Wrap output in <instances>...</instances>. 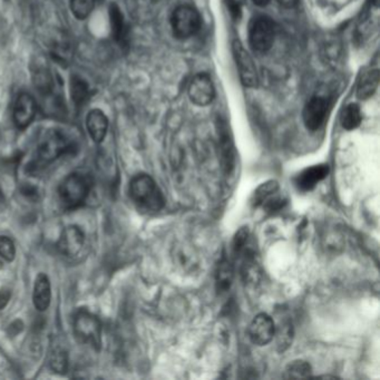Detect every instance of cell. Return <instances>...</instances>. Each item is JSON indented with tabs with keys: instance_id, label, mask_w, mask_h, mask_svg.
Returning <instances> with one entry per match:
<instances>
[{
	"instance_id": "cell-1",
	"label": "cell",
	"mask_w": 380,
	"mask_h": 380,
	"mask_svg": "<svg viewBox=\"0 0 380 380\" xmlns=\"http://www.w3.org/2000/svg\"><path fill=\"white\" fill-rule=\"evenodd\" d=\"M75 150L76 145L64 132L51 128L40 139L34 159H31L27 169L31 173L38 172L60 156L73 153Z\"/></svg>"
},
{
	"instance_id": "cell-2",
	"label": "cell",
	"mask_w": 380,
	"mask_h": 380,
	"mask_svg": "<svg viewBox=\"0 0 380 380\" xmlns=\"http://www.w3.org/2000/svg\"><path fill=\"white\" fill-rule=\"evenodd\" d=\"M130 196L135 207L148 214L159 212L165 205L159 185L148 174H139L130 183Z\"/></svg>"
},
{
	"instance_id": "cell-3",
	"label": "cell",
	"mask_w": 380,
	"mask_h": 380,
	"mask_svg": "<svg viewBox=\"0 0 380 380\" xmlns=\"http://www.w3.org/2000/svg\"><path fill=\"white\" fill-rule=\"evenodd\" d=\"M93 187V179L87 173L74 172L69 174L58 187L60 203L65 209H75L87 199Z\"/></svg>"
},
{
	"instance_id": "cell-4",
	"label": "cell",
	"mask_w": 380,
	"mask_h": 380,
	"mask_svg": "<svg viewBox=\"0 0 380 380\" xmlns=\"http://www.w3.org/2000/svg\"><path fill=\"white\" fill-rule=\"evenodd\" d=\"M171 25L174 36L180 40H187L201 28V16L194 7L182 5L172 14Z\"/></svg>"
},
{
	"instance_id": "cell-5",
	"label": "cell",
	"mask_w": 380,
	"mask_h": 380,
	"mask_svg": "<svg viewBox=\"0 0 380 380\" xmlns=\"http://www.w3.org/2000/svg\"><path fill=\"white\" fill-rule=\"evenodd\" d=\"M73 329L80 341L91 345L95 349H100L101 322L96 316L87 310H80L75 315Z\"/></svg>"
},
{
	"instance_id": "cell-6",
	"label": "cell",
	"mask_w": 380,
	"mask_h": 380,
	"mask_svg": "<svg viewBox=\"0 0 380 380\" xmlns=\"http://www.w3.org/2000/svg\"><path fill=\"white\" fill-rule=\"evenodd\" d=\"M275 26L266 16L254 18L249 28V42L253 51L266 53L275 43Z\"/></svg>"
},
{
	"instance_id": "cell-7",
	"label": "cell",
	"mask_w": 380,
	"mask_h": 380,
	"mask_svg": "<svg viewBox=\"0 0 380 380\" xmlns=\"http://www.w3.org/2000/svg\"><path fill=\"white\" fill-rule=\"evenodd\" d=\"M232 53L242 84L245 87H257L258 73H257L256 65H254L252 57L250 56L247 49H244L240 40H233Z\"/></svg>"
},
{
	"instance_id": "cell-8",
	"label": "cell",
	"mask_w": 380,
	"mask_h": 380,
	"mask_svg": "<svg viewBox=\"0 0 380 380\" xmlns=\"http://www.w3.org/2000/svg\"><path fill=\"white\" fill-rule=\"evenodd\" d=\"M275 325L273 319L267 313H259L250 324L248 329L251 343L257 346H266L275 338Z\"/></svg>"
},
{
	"instance_id": "cell-9",
	"label": "cell",
	"mask_w": 380,
	"mask_h": 380,
	"mask_svg": "<svg viewBox=\"0 0 380 380\" xmlns=\"http://www.w3.org/2000/svg\"><path fill=\"white\" fill-rule=\"evenodd\" d=\"M189 97L198 106H207L216 96V89L211 77L205 73L198 74L189 85Z\"/></svg>"
},
{
	"instance_id": "cell-10",
	"label": "cell",
	"mask_w": 380,
	"mask_h": 380,
	"mask_svg": "<svg viewBox=\"0 0 380 380\" xmlns=\"http://www.w3.org/2000/svg\"><path fill=\"white\" fill-rule=\"evenodd\" d=\"M329 110L328 101L324 97L315 96L310 98L304 108V123L309 131L315 132L324 125Z\"/></svg>"
},
{
	"instance_id": "cell-11",
	"label": "cell",
	"mask_w": 380,
	"mask_h": 380,
	"mask_svg": "<svg viewBox=\"0 0 380 380\" xmlns=\"http://www.w3.org/2000/svg\"><path fill=\"white\" fill-rule=\"evenodd\" d=\"M37 113V103L28 93H20L15 103L12 119L19 130H25L34 122Z\"/></svg>"
},
{
	"instance_id": "cell-12",
	"label": "cell",
	"mask_w": 380,
	"mask_h": 380,
	"mask_svg": "<svg viewBox=\"0 0 380 380\" xmlns=\"http://www.w3.org/2000/svg\"><path fill=\"white\" fill-rule=\"evenodd\" d=\"M85 242V234L77 225H69L62 230L60 240L57 242V249L66 257H75L80 252Z\"/></svg>"
},
{
	"instance_id": "cell-13",
	"label": "cell",
	"mask_w": 380,
	"mask_h": 380,
	"mask_svg": "<svg viewBox=\"0 0 380 380\" xmlns=\"http://www.w3.org/2000/svg\"><path fill=\"white\" fill-rule=\"evenodd\" d=\"M329 174V166L327 164L313 165L310 168L301 171L295 176V184L301 192H310L313 190L321 181H324Z\"/></svg>"
},
{
	"instance_id": "cell-14",
	"label": "cell",
	"mask_w": 380,
	"mask_h": 380,
	"mask_svg": "<svg viewBox=\"0 0 380 380\" xmlns=\"http://www.w3.org/2000/svg\"><path fill=\"white\" fill-rule=\"evenodd\" d=\"M86 126L94 142L102 143L107 134V117L101 110H92L86 119Z\"/></svg>"
},
{
	"instance_id": "cell-15",
	"label": "cell",
	"mask_w": 380,
	"mask_h": 380,
	"mask_svg": "<svg viewBox=\"0 0 380 380\" xmlns=\"http://www.w3.org/2000/svg\"><path fill=\"white\" fill-rule=\"evenodd\" d=\"M51 300V282L47 275L40 273L35 281L33 301L38 311H45L49 309Z\"/></svg>"
},
{
	"instance_id": "cell-16",
	"label": "cell",
	"mask_w": 380,
	"mask_h": 380,
	"mask_svg": "<svg viewBox=\"0 0 380 380\" xmlns=\"http://www.w3.org/2000/svg\"><path fill=\"white\" fill-rule=\"evenodd\" d=\"M379 84V71L377 69L367 71L361 77V82L358 83L357 97L359 100L366 101L377 91Z\"/></svg>"
},
{
	"instance_id": "cell-17",
	"label": "cell",
	"mask_w": 380,
	"mask_h": 380,
	"mask_svg": "<svg viewBox=\"0 0 380 380\" xmlns=\"http://www.w3.org/2000/svg\"><path fill=\"white\" fill-rule=\"evenodd\" d=\"M71 95L75 106L83 107L91 97V88L84 78L74 75L71 78Z\"/></svg>"
},
{
	"instance_id": "cell-18",
	"label": "cell",
	"mask_w": 380,
	"mask_h": 380,
	"mask_svg": "<svg viewBox=\"0 0 380 380\" xmlns=\"http://www.w3.org/2000/svg\"><path fill=\"white\" fill-rule=\"evenodd\" d=\"M110 20H111L112 34L119 44H124L126 40V25L124 16L116 3L110 6Z\"/></svg>"
},
{
	"instance_id": "cell-19",
	"label": "cell",
	"mask_w": 380,
	"mask_h": 380,
	"mask_svg": "<svg viewBox=\"0 0 380 380\" xmlns=\"http://www.w3.org/2000/svg\"><path fill=\"white\" fill-rule=\"evenodd\" d=\"M363 115L357 104H349L343 111L340 117L341 126L347 131H352L361 125Z\"/></svg>"
},
{
	"instance_id": "cell-20",
	"label": "cell",
	"mask_w": 380,
	"mask_h": 380,
	"mask_svg": "<svg viewBox=\"0 0 380 380\" xmlns=\"http://www.w3.org/2000/svg\"><path fill=\"white\" fill-rule=\"evenodd\" d=\"M233 281L232 264L227 260H222L218 264V273H216V286L218 291L225 293L230 289Z\"/></svg>"
},
{
	"instance_id": "cell-21",
	"label": "cell",
	"mask_w": 380,
	"mask_h": 380,
	"mask_svg": "<svg viewBox=\"0 0 380 380\" xmlns=\"http://www.w3.org/2000/svg\"><path fill=\"white\" fill-rule=\"evenodd\" d=\"M220 148H221L222 156L225 159V168L230 171L233 168V145L231 142L227 125L220 124Z\"/></svg>"
},
{
	"instance_id": "cell-22",
	"label": "cell",
	"mask_w": 380,
	"mask_h": 380,
	"mask_svg": "<svg viewBox=\"0 0 380 380\" xmlns=\"http://www.w3.org/2000/svg\"><path fill=\"white\" fill-rule=\"evenodd\" d=\"M51 57L62 65H67L73 58V46L67 40H57L51 47Z\"/></svg>"
},
{
	"instance_id": "cell-23",
	"label": "cell",
	"mask_w": 380,
	"mask_h": 380,
	"mask_svg": "<svg viewBox=\"0 0 380 380\" xmlns=\"http://www.w3.org/2000/svg\"><path fill=\"white\" fill-rule=\"evenodd\" d=\"M49 367L57 374H65L69 369V357L60 347H54L49 355Z\"/></svg>"
},
{
	"instance_id": "cell-24",
	"label": "cell",
	"mask_w": 380,
	"mask_h": 380,
	"mask_svg": "<svg viewBox=\"0 0 380 380\" xmlns=\"http://www.w3.org/2000/svg\"><path fill=\"white\" fill-rule=\"evenodd\" d=\"M293 328L290 322H282L278 329L275 327V337H277V346L280 352H284L293 343Z\"/></svg>"
},
{
	"instance_id": "cell-25",
	"label": "cell",
	"mask_w": 380,
	"mask_h": 380,
	"mask_svg": "<svg viewBox=\"0 0 380 380\" xmlns=\"http://www.w3.org/2000/svg\"><path fill=\"white\" fill-rule=\"evenodd\" d=\"M96 0H71V10L77 19L84 20L92 14Z\"/></svg>"
},
{
	"instance_id": "cell-26",
	"label": "cell",
	"mask_w": 380,
	"mask_h": 380,
	"mask_svg": "<svg viewBox=\"0 0 380 380\" xmlns=\"http://www.w3.org/2000/svg\"><path fill=\"white\" fill-rule=\"evenodd\" d=\"M312 369L309 363L304 361H295L290 363L286 369V377L299 379V378L310 377Z\"/></svg>"
},
{
	"instance_id": "cell-27",
	"label": "cell",
	"mask_w": 380,
	"mask_h": 380,
	"mask_svg": "<svg viewBox=\"0 0 380 380\" xmlns=\"http://www.w3.org/2000/svg\"><path fill=\"white\" fill-rule=\"evenodd\" d=\"M279 190V184L277 181H269L266 182L264 184L260 185V187L257 189L256 192L253 194L252 203L254 207H260L262 201H264L268 196L273 193L275 191Z\"/></svg>"
},
{
	"instance_id": "cell-28",
	"label": "cell",
	"mask_w": 380,
	"mask_h": 380,
	"mask_svg": "<svg viewBox=\"0 0 380 380\" xmlns=\"http://www.w3.org/2000/svg\"><path fill=\"white\" fill-rule=\"evenodd\" d=\"M16 257V247L9 236H0V258L12 262Z\"/></svg>"
},
{
	"instance_id": "cell-29",
	"label": "cell",
	"mask_w": 380,
	"mask_h": 380,
	"mask_svg": "<svg viewBox=\"0 0 380 380\" xmlns=\"http://www.w3.org/2000/svg\"><path fill=\"white\" fill-rule=\"evenodd\" d=\"M12 298V293L10 290L7 289V288H3V289H0V310L5 309L7 304H9V300Z\"/></svg>"
},
{
	"instance_id": "cell-30",
	"label": "cell",
	"mask_w": 380,
	"mask_h": 380,
	"mask_svg": "<svg viewBox=\"0 0 380 380\" xmlns=\"http://www.w3.org/2000/svg\"><path fill=\"white\" fill-rule=\"evenodd\" d=\"M277 1L280 6L287 9L295 8L299 3V0H277Z\"/></svg>"
},
{
	"instance_id": "cell-31",
	"label": "cell",
	"mask_w": 380,
	"mask_h": 380,
	"mask_svg": "<svg viewBox=\"0 0 380 380\" xmlns=\"http://www.w3.org/2000/svg\"><path fill=\"white\" fill-rule=\"evenodd\" d=\"M21 192H23L24 196H27V198H36L37 196V190L35 189V187H23V190H21Z\"/></svg>"
},
{
	"instance_id": "cell-32",
	"label": "cell",
	"mask_w": 380,
	"mask_h": 380,
	"mask_svg": "<svg viewBox=\"0 0 380 380\" xmlns=\"http://www.w3.org/2000/svg\"><path fill=\"white\" fill-rule=\"evenodd\" d=\"M229 8H230V12H232L233 17H239V14H240V7H239L238 3L230 1V3H229Z\"/></svg>"
},
{
	"instance_id": "cell-33",
	"label": "cell",
	"mask_w": 380,
	"mask_h": 380,
	"mask_svg": "<svg viewBox=\"0 0 380 380\" xmlns=\"http://www.w3.org/2000/svg\"><path fill=\"white\" fill-rule=\"evenodd\" d=\"M252 1L254 5L259 7L267 6L268 3H270V0H252Z\"/></svg>"
},
{
	"instance_id": "cell-34",
	"label": "cell",
	"mask_w": 380,
	"mask_h": 380,
	"mask_svg": "<svg viewBox=\"0 0 380 380\" xmlns=\"http://www.w3.org/2000/svg\"><path fill=\"white\" fill-rule=\"evenodd\" d=\"M372 3H374L376 6H378V3H379V0H372Z\"/></svg>"
}]
</instances>
